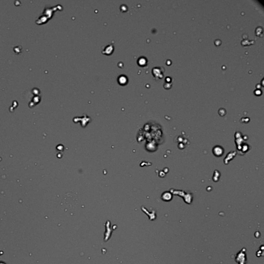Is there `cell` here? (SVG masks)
Wrapping results in <instances>:
<instances>
[{"label":"cell","instance_id":"cell-1","mask_svg":"<svg viewBox=\"0 0 264 264\" xmlns=\"http://www.w3.org/2000/svg\"><path fill=\"white\" fill-rule=\"evenodd\" d=\"M235 261L238 264H247V257L246 254V249L245 248L242 249L241 250L238 252L236 255Z\"/></svg>","mask_w":264,"mask_h":264},{"label":"cell","instance_id":"cell-2","mask_svg":"<svg viewBox=\"0 0 264 264\" xmlns=\"http://www.w3.org/2000/svg\"><path fill=\"white\" fill-rule=\"evenodd\" d=\"M120 76L121 77V78L122 79H121L120 78H119L118 80H119V83L121 84H122V85H123V84H125L126 83V82H127L126 81V80H127L126 77H125V76H124V75H121Z\"/></svg>","mask_w":264,"mask_h":264},{"label":"cell","instance_id":"cell-3","mask_svg":"<svg viewBox=\"0 0 264 264\" xmlns=\"http://www.w3.org/2000/svg\"><path fill=\"white\" fill-rule=\"evenodd\" d=\"M138 64L140 66H144L146 64V59L145 58V57H140L138 60Z\"/></svg>","mask_w":264,"mask_h":264}]
</instances>
